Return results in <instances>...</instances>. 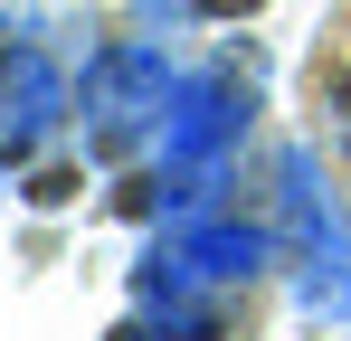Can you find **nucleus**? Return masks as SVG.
<instances>
[{"instance_id":"obj_1","label":"nucleus","mask_w":351,"mask_h":341,"mask_svg":"<svg viewBox=\"0 0 351 341\" xmlns=\"http://www.w3.org/2000/svg\"><path fill=\"white\" fill-rule=\"evenodd\" d=\"M162 95H171V76H162V48H114V57H95V76H86L95 152H123L143 123H162Z\"/></svg>"},{"instance_id":"obj_2","label":"nucleus","mask_w":351,"mask_h":341,"mask_svg":"<svg viewBox=\"0 0 351 341\" xmlns=\"http://www.w3.org/2000/svg\"><path fill=\"white\" fill-rule=\"evenodd\" d=\"M256 256H266V237L237 218H199L180 227V237H162V256L143 266V294H162L171 303L180 284H228V275H256Z\"/></svg>"},{"instance_id":"obj_3","label":"nucleus","mask_w":351,"mask_h":341,"mask_svg":"<svg viewBox=\"0 0 351 341\" xmlns=\"http://www.w3.org/2000/svg\"><path fill=\"white\" fill-rule=\"evenodd\" d=\"M237 133H247V95H228V76H190L171 95V114H162V162H171V180H199Z\"/></svg>"},{"instance_id":"obj_4","label":"nucleus","mask_w":351,"mask_h":341,"mask_svg":"<svg viewBox=\"0 0 351 341\" xmlns=\"http://www.w3.org/2000/svg\"><path fill=\"white\" fill-rule=\"evenodd\" d=\"M66 114V76L48 66L38 48H0V152H38Z\"/></svg>"},{"instance_id":"obj_5","label":"nucleus","mask_w":351,"mask_h":341,"mask_svg":"<svg viewBox=\"0 0 351 341\" xmlns=\"http://www.w3.org/2000/svg\"><path fill=\"white\" fill-rule=\"evenodd\" d=\"M114 341H219V332H209V313H162V323H133Z\"/></svg>"},{"instance_id":"obj_6","label":"nucleus","mask_w":351,"mask_h":341,"mask_svg":"<svg viewBox=\"0 0 351 341\" xmlns=\"http://www.w3.org/2000/svg\"><path fill=\"white\" fill-rule=\"evenodd\" d=\"M332 114H342V133H351V86H342V95H332Z\"/></svg>"}]
</instances>
